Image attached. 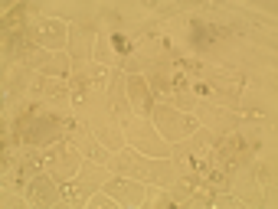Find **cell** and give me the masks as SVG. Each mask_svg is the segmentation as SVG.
Listing matches in <instances>:
<instances>
[{
	"mask_svg": "<svg viewBox=\"0 0 278 209\" xmlns=\"http://www.w3.org/2000/svg\"><path fill=\"white\" fill-rule=\"evenodd\" d=\"M209 39H213V33L206 30V23H193V43L196 46H206Z\"/></svg>",
	"mask_w": 278,
	"mask_h": 209,
	"instance_id": "6da1fadb",
	"label": "cell"
},
{
	"mask_svg": "<svg viewBox=\"0 0 278 209\" xmlns=\"http://www.w3.org/2000/svg\"><path fill=\"white\" fill-rule=\"evenodd\" d=\"M20 17H23V7H17L13 13H7V20H4L7 30H20Z\"/></svg>",
	"mask_w": 278,
	"mask_h": 209,
	"instance_id": "7a4b0ae2",
	"label": "cell"
}]
</instances>
